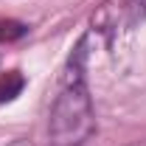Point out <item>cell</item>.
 Returning a JSON list of instances; mask_svg holds the SVG:
<instances>
[{
  "mask_svg": "<svg viewBox=\"0 0 146 146\" xmlns=\"http://www.w3.org/2000/svg\"><path fill=\"white\" fill-rule=\"evenodd\" d=\"M82 54L70 56V68L62 82V90L51 110V141L54 146H79L96 132V112H93L90 90L79 65Z\"/></svg>",
  "mask_w": 146,
  "mask_h": 146,
  "instance_id": "1",
  "label": "cell"
},
{
  "mask_svg": "<svg viewBox=\"0 0 146 146\" xmlns=\"http://www.w3.org/2000/svg\"><path fill=\"white\" fill-rule=\"evenodd\" d=\"M23 87H25L23 73H17V70L0 73V104H3V101H11L14 96H20V90H23Z\"/></svg>",
  "mask_w": 146,
  "mask_h": 146,
  "instance_id": "2",
  "label": "cell"
},
{
  "mask_svg": "<svg viewBox=\"0 0 146 146\" xmlns=\"http://www.w3.org/2000/svg\"><path fill=\"white\" fill-rule=\"evenodd\" d=\"M28 28L20 23V20H0V42H14L25 34Z\"/></svg>",
  "mask_w": 146,
  "mask_h": 146,
  "instance_id": "3",
  "label": "cell"
},
{
  "mask_svg": "<svg viewBox=\"0 0 146 146\" xmlns=\"http://www.w3.org/2000/svg\"><path fill=\"white\" fill-rule=\"evenodd\" d=\"M141 3H146V0H141Z\"/></svg>",
  "mask_w": 146,
  "mask_h": 146,
  "instance_id": "4",
  "label": "cell"
}]
</instances>
